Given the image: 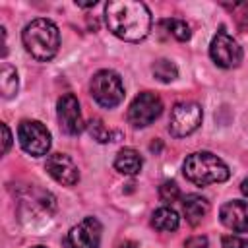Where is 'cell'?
Here are the masks:
<instances>
[{"label":"cell","instance_id":"11","mask_svg":"<svg viewBox=\"0 0 248 248\" xmlns=\"http://www.w3.org/2000/svg\"><path fill=\"white\" fill-rule=\"evenodd\" d=\"M46 172L62 186H74L79 180V170L74 159L66 153H50L45 163Z\"/></svg>","mask_w":248,"mask_h":248},{"label":"cell","instance_id":"22","mask_svg":"<svg viewBox=\"0 0 248 248\" xmlns=\"http://www.w3.org/2000/svg\"><path fill=\"white\" fill-rule=\"evenodd\" d=\"M207 236H190L184 242V248H207Z\"/></svg>","mask_w":248,"mask_h":248},{"label":"cell","instance_id":"19","mask_svg":"<svg viewBox=\"0 0 248 248\" xmlns=\"http://www.w3.org/2000/svg\"><path fill=\"white\" fill-rule=\"evenodd\" d=\"M89 134L93 136V140H97V141H101V143H108V141H112V132L103 124V120H99V118H93L91 122H89Z\"/></svg>","mask_w":248,"mask_h":248},{"label":"cell","instance_id":"24","mask_svg":"<svg viewBox=\"0 0 248 248\" xmlns=\"http://www.w3.org/2000/svg\"><path fill=\"white\" fill-rule=\"evenodd\" d=\"M240 192H242V194L248 198V178H244V180L240 182Z\"/></svg>","mask_w":248,"mask_h":248},{"label":"cell","instance_id":"15","mask_svg":"<svg viewBox=\"0 0 248 248\" xmlns=\"http://www.w3.org/2000/svg\"><path fill=\"white\" fill-rule=\"evenodd\" d=\"M178 225H180V217L169 205H163V207L155 209L153 215H151V227L161 231V232H172V231L178 229Z\"/></svg>","mask_w":248,"mask_h":248},{"label":"cell","instance_id":"10","mask_svg":"<svg viewBox=\"0 0 248 248\" xmlns=\"http://www.w3.org/2000/svg\"><path fill=\"white\" fill-rule=\"evenodd\" d=\"M56 116L60 130L68 136H78L83 130V116L79 108V101L74 93H64L56 103Z\"/></svg>","mask_w":248,"mask_h":248},{"label":"cell","instance_id":"6","mask_svg":"<svg viewBox=\"0 0 248 248\" xmlns=\"http://www.w3.org/2000/svg\"><path fill=\"white\" fill-rule=\"evenodd\" d=\"M163 112V101L153 91H141L128 107V122L134 128H145L153 124Z\"/></svg>","mask_w":248,"mask_h":248},{"label":"cell","instance_id":"12","mask_svg":"<svg viewBox=\"0 0 248 248\" xmlns=\"http://www.w3.org/2000/svg\"><path fill=\"white\" fill-rule=\"evenodd\" d=\"M221 223L232 232H248V202L231 200L219 209Z\"/></svg>","mask_w":248,"mask_h":248},{"label":"cell","instance_id":"21","mask_svg":"<svg viewBox=\"0 0 248 248\" xmlns=\"http://www.w3.org/2000/svg\"><path fill=\"white\" fill-rule=\"evenodd\" d=\"M223 248H248V238H242L236 234L223 236Z\"/></svg>","mask_w":248,"mask_h":248},{"label":"cell","instance_id":"9","mask_svg":"<svg viewBox=\"0 0 248 248\" xmlns=\"http://www.w3.org/2000/svg\"><path fill=\"white\" fill-rule=\"evenodd\" d=\"M103 225L97 217H85L64 236V248H99Z\"/></svg>","mask_w":248,"mask_h":248},{"label":"cell","instance_id":"1","mask_svg":"<svg viewBox=\"0 0 248 248\" xmlns=\"http://www.w3.org/2000/svg\"><path fill=\"white\" fill-rule=\"evenodd\" d=\"M105 21L114 37L128 43H140L151 31V12L143 2L136 0L107 2Z\"/></svg>","mask_w":248,"mask_h":248},{"label":"cell","instance_id":"14","mask_svg":"<svg viewBox=\"0 0 248 248\" xmlns=\"http://www.w3.org/2000/svg\"><path fill=\"white\" fill-rule=\"evenodd\" d=\"M182 209L190 225H200L203 217L209 213V202L200 194H188L182 200Z\"/></svg>","mask_w":248,"mask_h":248},{"label":"cell","instance_id":"23","mask_svg":"<svg viewBox=\"0 0 248 248\" xmlns=\"http://www.w3.org/2000/svg\"><path fill=\"white\" fill-rule=\"evenodd\" d=\"M2 134H4V147H2V153H8V151H10V145H12V134H10L8 124H4V122H2Z\"/></svg>","mask_w":248,"mask_h":248},{"label":"cell","instance_id":"18","mask_svg":"<svg viewBox=\"0 0 248 248\" xmlns=\"http://www.w3.org/2000/svg\"><path fill=\"white\" fill-rule=\"evenodd\" d=\"M161 27L169 33V35H172L176 41H188L190 39V25L184 21V19H178V17H165L163 21H161Z\"/></svg>","mask_w":248,"mask_h":248},{"label":"cell","instance_id":"8","mask_svg":"<svg viewBox=\"0 0 248 248\" xmlns=\"http://www.w3.org/2000/svg\"><path fill=\"white\" fill-rule=\"evenodd\" d=\"M209 56L211 60L219 66V68H225V70H231V68H236L240 62H242V48L238 46V43L225 31V27H221L211 43H209Z\"/></svg>","mask_w":248,"mask_h":248},{"label":"cell","instance_id":"17","mask_svg":"<svg viewBox=\"0 0 248 248\" xmlns=\"http://www.w3.org/2000/svg\"><path fill=\"white\" fill-rule=\"evenodd\" d=\"M151 72H153V76H155L161 83H170V81H174V79L178 78V68H176V64H174L172 60H169V58H159V60H155L153 66H151Z\"/></svg>","mask_w":248,"mask_h":248},{"label":"cell","instance_id":"20","mask_svg":"<svg viewBox=\"0 0 248 248\" xmlns=\"http://www.w3.org/2000/svg\"><path fill=\"white\" fill-rule=\"evenodd\" d=\"M159 198H161L163 203L178 202V198H180V190H178L176 182H172V180H165V182L159 186Z\"/></svg>","mask_w":248,"mask_h":248},{"label":"cell","instance_id":"16","mask_svg":"<svg viewBox=\"0 0 248 248\" xmlns=\"http://www.w3.org/2000/svg\"><path fill=\"white\" fill-rule=\"evenodd\" d=\"M19 87V79H17V72L14 66H10L8 62L2 64V72H0V89H2V97L4 99H12L17 93Z\"/></svg>","mask_w":248,"mask_h":248},{"label":"cell","instance_id":"7","mask_svg":"<svg viewBox=\"0 0 248 248\" xmlns=\"http://www.w3.org/2000/svg\"><path fill=\"white\" fill-rule=\"evenodd\" d=\"M17 140L25 153L43 157L50 149V132L39 120H21L17 126Z\"/></svg>","mask_w":248,"mask_h":248},{"label":"cell","instance_id":"13","mask_svg":"<svg viewBox=\"0 0 248 248\" xmlns=\"http://www.w3.org/2000/svg\"><path fill=\"white\" fill-rule=\"evenodd\" d=\"M143 167V159L141 155L132 149V147H122L116 157H114V169L120 172V174H126V176H134L141 170Z\"/></svg>","mask_w":248,"mask_h":248},{"label":"cell","instance_id":"2","mask_svg":"<svg viewBox=\"0 0 248 248\" xmlns=\"http://www.w3.org/2000/svg\"><path fill=\"white\" fill-rule=\"evenodd\" d=\"M21 43L25 50L39 62H48L56 56L60 46V31L54 21L37 17L29 21L21 31Z\"/></svg>","mask_w":248,"mask_h":248},{"label":"cell","instance_id":"4","mask_svg":"<svg viewBox=\"0 0 248 248\" xmlns=\"http://www.w3.org/2000/svg\"><path fill=\"white\" fill-rule=\"evenodd\" d=\"M89 91L95 103L105 108L118 107L124 99V83L114 70H99L97 74H93Z\"/></svg>","mask_w":248,"mask_h":248},{"label":"cell","instance_id":"3","mask_svg":"<svg viewBox=\"0 0 248 248\" xmlns=\"http://www.w3.org/2000/svg\"><path fill=\"white\" fill-rule=\"evenodd\" d=\"M182 172L186 180L196 186H209L229 180L231 170L223 159L213 155L211 151H196L190 153L182 163Z\"/></svg>","mask_w":248,"mask_h":248},{"label":"cell","instance_id":"5","mask_svg":"<svg viewBox=\"0 0 248 248\" xmlns=\"http://www.w3.org/2000/svg\"><path fill=\"white\" fill-rule=\"evenodd\" d=\"M202 107L194 101H180L172 107L169 118V132L174 138H186L194 134L202 124Z\"/></svg>","mask_w":248,"mask_h":248},{"label":"cell","instance_id":"25","mask_svg":"<svg viewBox=\"0 0 248 248\" xmlns=\"http://www.w3.org/2000/svg\"><path fill=\"white\" fill-rule=\"evenodd\" d=\"M31 248H46V246H41V244H37V246H31Z\"/></svg>","mask_w":248,"mask_h":248}]
</instances>
